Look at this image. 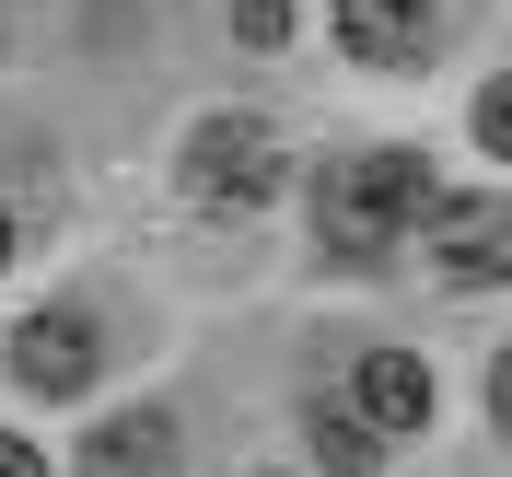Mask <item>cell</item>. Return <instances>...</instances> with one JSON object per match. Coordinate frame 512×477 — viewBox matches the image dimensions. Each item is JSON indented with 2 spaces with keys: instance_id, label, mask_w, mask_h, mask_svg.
I'll return each mask as SVG.
<instances>
[{
  "instance_id": "obj_1",
  "label": "cell",
  "mask_w": 512,
  "mask_h": 477,
  "mask_svg": "<svg viewBox=\"0 0 512 477\" xmlns=\"http://www.w3.org/2000/svg\"><path fill=\"white\" fill-rule=\"evenodd\" d=\"M431 210V187H419V152H338L315 175V233L350 256H384L396 233Z\"/></svg>"
},
{
  "instance_id": "obj_2",
  "label": "cell",
  "mask_w": 512,
  "mask_h": 477,
  "mask_svg": "<svg viewBox=\"0 0 512 477\" xmlns=\"http://www.w3.org/2000/svg\"><path fill=\"white\" fill-rule=\"evenodd\" d=\"M280 175H291V152H280L268 117H198L187 128V187L210 198V210H268Z\"/></svg>"
},
{
  "instance_id": "obj_3",
  "label": "cell",
  "mask_w": 512,
  "mask_h": 477,
  "mask_svg": "<svg viewBox=\"0 0 512 477\" xmlns=\"http://www.w3.org/2000/svg\"><path fill=\"white\" fill-rule=\"evenodd\" d=\"M419 233L443 280H512V198H431Z\"/></svg>"
},
{
  "instance_id": "obj_4",
  "label": "cell",
  "mask_w": 512,
  "mask_h": 477,
  "mask_svg": "<svg viewBox=\"0 0 512 477\" xmlns=\"http://www.w3.org/2000/svg\"><path fill=\"white\" fill-rule=\"evenodd\" d=\"M12 384L24 396H82L94 384V326L82 315H24L12 326Z\"/></svg>"
},
{
  "instance_id": "obj_5",
  "label": "cell",
  "mask_w": 512,
  "mask_h": 477,
  "mask_svg": "<svg viewBox=\"0 0 512 477\" xmlns=\"http://www.w3.org/2000/svg\"><path fill=\"white\" fill-rule=\"evenodd\" d=\"M350 408L373 419L384 443H396V431H431V373H419L408 350H361V373H350Z\"/></svg>"
},
{
  "instance_id": "obj_6",
  "label": "cell",
  "mask_w": 512,
  "mask_h": 477,
  "mask_svg": "<svg viewBox=\"0 0 512 477\" xmlns=\"http://www.w3.org/2000/svg\"><path fill=\"white\" fill-rule=\"evenodd\" d=\"M82 477H175V419L117 408L105 431H82Z\"/></svg>"
},
{
  "instance_id": "obj_7",
  "label": "cell",
  "mask_w": 512,
  "mask_h": 477,
  "mask_svg": "<svg viewBox=\"0 0 512 477\" xmlns=\"http://www.w3.org/2000/svg\"><path fill=\"white\" fill-rule=\"evenodd\" d=\"M338 47L373 70H408L431 47V0H338Z\"/></svg>"
},
{
  "instance_id": "obj_8",
  "label": "cell",
  "mask_w": 512,
  "mask_h": 477,
  "mask_svg": "<svg viewBox=\"0 0 512 477\" xmlns=\"http://www.w3.org/2000/svg\"><path fill=\"white\" fill-rule=\"evenodd\" d=\"M303 443L326 454V477H373V466H384V431H373L361 408H315V419H303Z\"/></svg>"
},
{
  "instance_id": "obj_9",
  "label": "cell",
  "mask_w": 512,
  "mask_h": 477,
  "mask_svg": "<svg viewBox=\"0 0 512 477\" xmlns=\"http://www.w3.org/2000/svg\"><path fill=\"white\" fill-rule=\"evenodd\" d=\"M478 152H501V163H512V70L478 94Z\"/></svg>"
},
{
  "instance_id": "obj_10",
  "label": "cell",
  "mask_w": 512,
  "mask_h": 477,
  "mask_svg": "<svg viewBox=\"0 0 512 477\" xmlns=\"http://www.w3.org/2000/svg\"><path fill=\"white\" fill-rule=\"evenodd\" d=\"M233 24H245L256 47H280V35H291V0H233Z\"/></svg>"
},
{
  "instance_id": "obj_11",
  "label": "cell",
  "mask_w": 512,
  "mask_h": 477,
  "mask_svg": "<svg viewBox=\"0 0 512 477\" xmlns=\"http://www.w3.org/2000/svg\"><path fill=\"white\" fill-rule=\"evenodd\" d=\"M0 477H47V454H35L24 431H0Z\"/></svg>"
},
{
  "instance_id": "obj_12",
  "label": "cell",
  "mask_w": 512,
  "mask_h": 477,
  "mask_svg": "<svg viewBox=\"0 0 512 477\" xmlns=\"http://www.w3.org/2000/svg\"><path fill=\"white\" fill-rule=\"evenodd\" d=\"M489 419H501V431H512V350L489 361Z\"/></svg>"
},
{
  "instance_id": "obj_13",
  "label": "cell",
  "mask_w": 512,
  "mask_h": 477,
  "mask_svg": "<svg viewBox=\"0 0 512 477\" xmlns=\"http://www.w3.org/2000/svg\"><path fill=\"white\" fill-rule=\"evenodd\" d=\"M0 268H12V210H0Z\"/></svg>"
}]
</instances>
